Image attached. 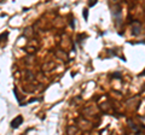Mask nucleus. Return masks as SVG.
Masks as SVG:
<instances>
[{
  "mask_svg": "<svg viewBox=\"0 0 145 135\" xmlns=\"http://www.w3.org/2000/svg\"><path fill=\"white\" fill-rule=\"evenodd\" d=\"M22 122H23V117H22V116H17L16 118L11 122V128H18L19 125L22 124Z\"/></svg>",
  "mask_w": 145,
  "mask_h": 135,
  "instance_id": "1",
  "label": "nucleus"
},
{
  "mask_svg": "<svg viewBox=\"0 0 145 135\" xmlns=\"http://www.w3.org/2000/svg\"><path fill=\"white\" fill-rule=\"evenodd\" d=\"M132 33H133V35H139L140 34V23L138 21L133 22V29H132Z\"/></svg>",
  "mask_w": 145,
  "mask_h": 135,
  "instance_id": "2",
  "label": "nucleus"
},
{
  "mask_svg": "<svg viewBox=\"0 0 145 135\" xmlns=\"http://www.w3.org/2000/svg\"><path fill=\"white\" fill-rule=\"evenodd\" d=\"M84 18H85V21L88 19V10H87V9H85L84 10Z\"/></svg>",
  "mask_w": 145,
  "mask_h": 135,
  "instance_id": "3",
  "label": "nucleus"
},
{
  "mask_svg": "<svg viewBox=\"0 0 145 135\" xmlns=\"http://www.w3.org/2000/svg\"><path fill=\"white\" fill-rule=\"evenodd\" d=\"M111 76L114 78H120V77H121V74H120V72H115V74H112Z\"/></svg>",
  "mask_w": 145,
  "mask_h": 135,
  "instance_id": "4",
  "label": "nucleus"
},
{
  "mask_svg": "<svg viewBox=\"0 0 145 135\" xmlns=\"http://www.w3.org/2000/svg\"><path fill=\"white\" fill-rule=\"evenodd\" d=\"M95 4H97V0H93V1L89 3V6H93V5H95Z\"/></svg>",
  "mask_w": 145,
  "mask_h": 135,
  "instance_id": "5",
  "label": "nucleus"
}]
</instances>
